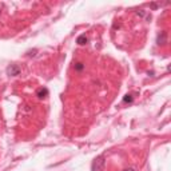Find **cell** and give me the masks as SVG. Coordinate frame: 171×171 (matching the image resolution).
<instances>
[{
  "instance_id": "obj_1",
  "label": "cell",
  "mask_w": 171,
  "mask_h": 171,
  "mask_svg": "<svg viewBox=\"0 0 171 171\" xmlns=\"http://www.w3.org/2000/svg\"><path fill=\"white\" fill-rule=\"evenodd\" d=\"M104 165H106L104 158H103V156H98L96 159L92 162L91 170H92V171H103V170H104Z\"/></svg>"
},
{
  "instance_id": "obj_2",
  "label": "cell",
  "mask_w": 171,
  "mask_h": 171,
  "mask_svg": "<svg viewBox=\"0 0 171 171\" xmlns=\"http://www.w3.org/2000/svg\"><path fill=\"white\" fill-rule=\"evenodd\" d=\"M7 74L10 76H16L20 74V68L16 64H11L10 67H7Z\"/></svg>"
},
{
  "instance_id": "obj_3",
  "label": "cell",
  "mask_w": 171,
  "mask_h": 171,
  "mask_svg": "<svg viewBox=\"0 0 171 171\" xmlns=\"http://www.w3.org/2000/svg\"><path fill=\"white\" fill-rule=\"evenodd\" d=\"M88 42V38L86 36V34H82V35H79L78 36V39H76V43L79 44V46H84L86 43Z\"/></svg>"
},
{
  "instance_id": "obj_4",
  "label": "cell",
  "mask_w": 171,
  "mask_h": 171,
  "mask_svg": "<svg viewBox=\"0 0 171 171\" xmlns=\"http://www.w3.org/2000/svg\"><path fill=\"white\" fill-rule=\"evenodd\" d=\"M156 42H158V44H165L166 42H167V36H166V34L165 32H161L159 35H158V39H156Z\"/></svg>"
},
{
  "instance_id": "obj_5",
  "label": "cell",
  "mask_w": 171,
  "mask_h": 171,
  "mask_svg": "<svg viewBox=\"0 0 171 171\" xmlns=\"http://www.w3.org/2000/svg\"><path fill=\"white\" fill-rule=\"evenodd\" d=\"M48 94V91H47V88H40L39 91H38V96L39 98H44Z\"/></svg>"
},
{
  "instance_id": "obj_6",
  "label": "cell",
  "mask_w": 171,
  "mask_h": 171,
  "mask_svg": "<svg viewBox=\"0 0 171 171\" xmlns=\"http://www.w3.org/2000/svg\"><path fill=\"white\" fill-rule=\"evenodd\" d=\"M83 68H84V64H83V63H76V64H75V70H76V71H82Z\"/></svg>"
},
{
  "instance_id": "obj_7",
  "label": "cell",
  "mask_w": 171,
  "mask_h": 171,
  "mask_svg": "<svg viewBox=\"0 0 171 171\" xmlns=\"http://www.w3.org/2000/svg\"><path fill=\"white\" fill-rule=\"evenodd\" d=\"M123 102H124V103H127V102H128V103H131V102H132V96L131 95H126Z\"/></svg>"
},
{
  "instance_id": "obj_8",
  "label": "cell",
  "mask_w": 171,
  "mask_h": 171,
  "mask_svg": "<svg viewBox=\"0 0 171 171\" xmlns=\"http://www.w3.org/2000/svg\"><path fill=\"white\" fill-rule=\"evenodd\" d=\"M123 171H136L135 169H126V170H123Z\"/></svg>"
},
{
  "instance_id": "obj_9",
  "label": "cell",
  "mask_w": 171,
  "mask_h": 171,
  "mask_svg": "<svg viewBox=\"0 0 171 171\" xmlns=\"http://www.w3.org/2000/svg\"><path fill=\"white\" fill-rule=\"evenodd\" d=\"M0 14H2V8H0Z\"/></svg>"
}]
</instances>
